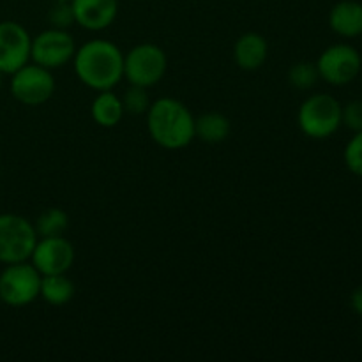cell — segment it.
Returning a JSON list of instances; mask_svg holds the SVG:
<instances>
[{
    "instance_id": "obj_15",
    "label": "cell",
    "mask_w": 362,
    "mask_h": 362,
    "mask_svg": "<svg viewBox=\"0 0 362 362\" xmlns=\"http://www.w3.org/2000/svg\"><path fill=\"white\" fill-rule=\"evenodd\" d=\"M124 113H126V110H124L122 98L113 94L112 90H101L92 101L90 115L94 122L101 127L119 126Z\"/></svg>"
},
{
    "instance_id": "obj_3",
    "label": "cell",
    "mask_w": 362,
    "mask_h": 362,
    "mask_svg": "<svg viewBox=\"0 0 362 362\" xmlns=\"http://www.w3.org/2000/svg\"><path fill=\"white\" fill-rule=\"evenodd\" d=\"M341 103L329 94H313L304 99L297 113L300 131L313 140L332 136L341 126Z\"/></svg>"
},
{
    "instance_id": "obj_11",
    "label": "cell",
    "mask_w": 362,
    "mask_h": 362,
    "mask_svg": "<svg viewBox=\"0 0 362 362\" xmlns=\"http://www.w3.org/2000/svg\"><path fill=\"white\" fill-rule=\"evenodd\" d=\"M32 37L23 25L0 21V71L13 74L30 60Z\"/></svg>"
},
{
    "instance_id": "obj_1",
    "label": "cell",
    "mask_w": 362,
    "mask_h": 362,
    "mask_svg": "<svg viewBox=\"0 0 362 362\" xmlns=\"http://www.w3.org/2000/svg\"><path fill=\"white\" fill-rule=\"evenodd\" d=\"M74 74L92 90H112L124 78V53L106 39H92L76 48Z\"/></svg>"
},
{
    "instance_id": "obj_12",
    "label": "cell",
    "mask_w": 362,
    "mask_h": 362,
    "mask_svg": "<svg viewBox=\"0 0 362 362\" xmlns=\"http://www.w3.org/2000/svg\"><path fill=\"white\" fill-rule=\"evenodd\" d=\"M74 20L90 32H101L115 21L119 13L117 0H71Z\"/></svg>"
},
{
    "instance_id": "obj_2",
    "label": "cell",
    "mask_w": 362,
    "mask_h": 362,
    "mask_svg": "<svg viewBox=\"0 0 362 362\" xmlns=\"http://www.w3.org/2000/svg\"><path fill=\"white\" fill-rule=\"evenodd\" d=\"M147 129L159 147L180 151L194 140V117L179 99L161 98L151 103Z\"/></svg>"
},
{
    "instance_id": "obj_14",
    "label": "cell",
    "mask_w": 362,
    "mask_h": 362,
    "mask_svg": "<svg viewBox=\"0 0 362 362\" xmlns=\"http://www.w3.org/2000/svg\"><path fill=\"white\" fill-rule=\"evenodd\" d=\"M329 27L341 37L362 35V4L356 0L338 2L329 13Z\"/></svg>"
},
{
    "instance_id": "obj_7",
    "label": "cell",
    "mask_w": 362,
    "mask_h": 362,
    "mask_svg": "<svg viewBox=\"0 0 362 362\" xmlns=\"http://www.w3.org/2000/svg\"><path fill=\"white\" fill-rule=\"evenodd\" d=\"M11 94L25 106H41L55 94L52 71L39 64H25L11 74Z\"/></svg>"
},
{
    "instance_id": "obj_26",
    "label": "cell",
    "mask_w": 362,
    "mask_h": 362,
    "mask_svg": "<svg viewBox=\"0 0 362 362\" xmlns=\"http://www.w3.org/2000/svg\"><path fill=\"white\" fill-rule=\"evenodd\" d=\"M55 2H71V0H55Z\"/></svg>"
},
{
    "instance_id": "obj_13",
    "label": "cell",
    "mask_w": 362,
    "mask_h": 362,
    "mask_svg": "<svg viewBox=\"0 0 362 362\" xmlns=\"http://www.w3.org/2000/svg\"><path fill=\"white\" fill-rule=\"evenodd\" d=\"M269 55V45L258 32H246L237 39L233 46V60L244 71H257L265 64Z\"/></svg>"
},
{
    "instance_id": "obj_24",
    "label": "cell",
    "mask_w": 362,
    "mask_h": 362,
    "mask_svg": "<svg viewBox=\"0 0 362 362\" xmlns=\"http://www.w3.org/2000/svg\"><path fill=\"white\" fill-rule=\"evenodd\" d=\"M350 308H352L354 313L362 318V286L354 290L352 296H350Z\"/></svg>"
},
{
    "instance_id": "obj_16",
    "label": "cell",
    "mask_w": 362,
    "mask_h": 362,
    "mask_svg": "<svg viewBox=\"0 0 362 362\" xmlns=\"http://www.w3.org/2000/svg\"><path fill=\"white\" fill-rule=\"evenodd\" d=\"M228 117L219 112H207L194 119V138L205 141V144H221L230 136Z\"/></svg>"
},
{
    "instance_id": "obj_6",
    "label": "cell",
    "mask_w": 362,
    "mask_h": 362,
    "mask_svg": "<svg viewBox=\"0 0 362 362\" xmlns=\"http://www.w3.org/2000/svg\"><path fill=\"white\" fill-rule=\"evenodd\" d=\"M168 59L163 48L152 42H141L124 55V78L129 85L154 87L163 80Z\"/></svg>"
},
{
    "instance_id": "obj_23",
    "label": "cell",
    "mask_w": 362,
    "mask_h": 362,
    "mask_svg": "<svg viewBox=\"0 0 362 362\" xmlns=\"http://www.w3.org/2000/svg\"><path fill=\"white\" fill-rule=\"evenodd\" d=\"M341 124L354 133L362 129V101H350L341 108Z\"/></svg>"
},
{
    "instance_id": "obj_20",
    "label": "cell",
    "mask_w": 362,
    "mask_h": 362,
    "mask_svg": "<svg viewBox=\"0 0 362 362\" xmlns=\"http://www.w3.org/2000/svg\"><path fill=\"white\" fill-rule=\"evenodd\" d=\"M124 110L131 115H144L151 108V98L147 94V88L138 87V85H131L126 90L122 98Z\"/></svg>"
},
{
    "instance_id": "obj_4",
    "label": "cell",
    "mask_w": 362,
    "mask_h": 362,
    "mask_svg": "<svg viewBox=\"0 0 362 362\" xmlns=\"http://www.w3.org/2000/svg\"><path fill=\"white\" fill-rule=\"evenodd\" d=\"M34 223L20 214H0V264L9 265L30 260L37 243Z\"/></svg>"
},
{
    "instance_id": "obj_10",
    "label": "cell",
    "mask_w": 362,
    "mask_h": 362,
    "mask_svg": "<svg viewBox=\"0 0 362 362\" xmlns=\"http://www.w3.org/2000/svg\"><path fill=\"white\" fill-rule=\"evenodd\" d=\"M74 257V246L64 235L39 237L28 262L41 276L66 274L73 267Z\"/></svg>"
},
{
    "instance_id": "obj_5",
    "label": "cell",
    "mask_w": 362,
    "mask_h": 362,
    "mask_svg": "<svg viewBox=\"0 0 362 362\" xmlns=\"http://www.w3.org/2000/svg\"><path fill=\"white\" fill-rule=\"evenodd\" d=\"M41 290V274L30 262L9 264L0 272V300L9 308L34 303Z\"/></svg>"
},
{
    "instance_id": "obj_9",
    "label": "cell",
    "mask_w": 362,
    "mask_h": 362,
    "mask_svg": "<svg viewBox=\"0 0 362 362\" xmlns=\"http://www.w3.org/2000/svg\"><path fill=\"white\" fill-rule=\"evenodd\" d=\"M74 52L76 45L67 30L52 27L32 37L30 60L49 71L66 66L69 60H73Z\"/></svg>"
},
{
    "instance_id": "obj_8",
    "label": "cell",
    "mask_w": 362,
    "mask_h": 362,
    "mask_svg": "<svg viewBox=\"0 0 362 362\" xmlns=\"http://www.w3.org/2000/svg\"><path fill=\"white\" fill-rule=\"evenodd\" d=\"M318 74L324 81L334 87L349 85L359 76L362 69V59L354 46L339 42L322 52L317 60Z\"/></svg>"
},
{
    "instance_id": "obj_19",
    "label": "cell",
    "mask_w": 362,
    "mask_h": 362,
    "mask_svg": "<svg viewBox=\"0 0 362 362\" xmlns=\"http://www.w3.org/2000/svg\"><path fill=\"white\" fill-rule=\"evenodd\" d=\"M318 78H320V74H318L317 64L306 62V60L293 64L288 71L290 85L299 88V90H308V88H311L317 83Z\"/></svg>"
},
{
    "instance_id": "obj_17",
    "label": "cell",
    "mask_w": 362,
    "mask_h": 362,
    "mask_svg": "<svg viewBox=\"0 0 362 362\" xmlns=\"http://www.w3.org/2000/svg\"><path fill=\"white\" fill-rule=\"evenodd\" d=\"M74 283L66 274L41 276V290L39 297L49 306H64L74 297Z\"/></svg>"
},
{
    "instance_id": "obj_22",
    "label": "cell",
    "mask_w": 362,
    "mask_h": 362,
    "mask_svg": "<svg viewBox=\"0 0 362 362\" xmlns=\"http://www.w3.org/2000/svg\"><path fill=\"white\" fill-rule=\"evenodd\" d=\"M48 21L53 28H60V30H67L71 25L76 23L71 2H55V6L48 13Z\"/></svg>"
},
{
    "instance_id": "obj_21",
    "label": "cell",
    "mask_w": 362,
    "mask_h": 362,
    "mask_svg": "<svg viewBox=\"0 0 362 362\" xmlns=\"http://www.w3.org/2000/svg\"><path fill=\"white\" fill-rule=\"evenodd\" d=\"M343 159L345 165L354 175L361 177L362 179V129L357 131L350 141L346 144L345 152H343Z\"/></svg>"
},
{
    "instance_id": "obj_25",
    "label": "cell",
    "mask_w": 362,
    "mask_h": 362,
    "mask_svg": "<svg viewBox=\"0 0 362 362\" xmlns=\"http://www.w3.org/2000/svg\"><path fill=\"white\" fill-rule=\"evenodd\" d=\"M2 85H4V73L0 71V90H2Z\"/></svg>"
},
{
    "instance_id": "obj_18",
    "label": "cell",
    "mask_w": 362,
    "mask_h": 362,
    "mask_svg": "<svg viewBox=\"0 0 362 362\" xmlns=\"http://www.w3.org/2000/svg\"><path fill=\"white\" fill-rule=\"evenodd\" d=\"M69 226V216L64 209L49 207L37 216L34 228L37 237H57L64 235Z\"/></svg>"
}]
</instances>
